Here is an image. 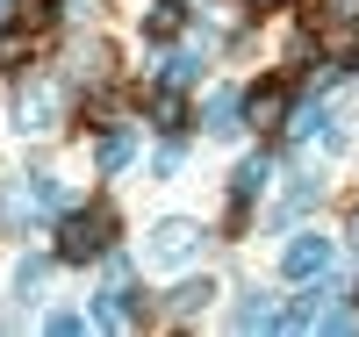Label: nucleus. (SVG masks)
Masks as SVG:
<instances>
[{"instance_id": "obj_12", "label": "nucleus", "mask_w": 359, "mask_h": 337, "mask_svg": "<svg viewBox=\"0 0 359 337\" xmlns=\"http://www.w3.org/2000/svg\"><path fill=\"white\" fill-rule=\"evenodd\" d=\"M172 29H180V8H172V0H158V8L144 15V36H172Z\"/></svg>"}, {"instance_id": "obj_2", "label": "nucleus", "mask_w": 359, "mask_h": 337, "mask_svg": "<svg viewBox=\"0 0 359 337\" xmlns=\"http://www.w3.org/2000/svg\"><path fill=\"white\" fill-rule=\"evenodd\" d=\"M194 252H201V230H194V223H180V216H172V223L151 230V266H187Z\"/></svg>"}, {"instance_id": "obj_9", "label": "nucleus", "mask_w": 359, "mask_h": 337, "mask_svg": "<svg viewBox=\"0 0 359 337\" xmlns=\"http://www.w3.org/2000/svg\"><path fill=\"white\" fill-rule=\"evenodd\" d=\"M50 115H57L50 94H22V130H50Z\"/></svg>"}, {"instance_id": "obj_5", "label": "nucleus", "mask_w": 359, "mask_h": 337, "mask_svg": "<svg viewBox=\"0 0 359 337\" xmlns=\"http://www.w3.org/2000/svg\"><path fill=\"white\" fill-rule=\"evenodd\" d=\"M130 151H137V137H130V130H108V137H101V151H94V165H101V172H123V165H130Z\"/></svg>"}, {"instance_id": "obj_11", "label": "nucleus", "mask_w": 359, "mask_h": 337, "mask_svg": "<svg viewBox=\"0 0 359 337\" xmlns=\"http://www.w3.org/2000/svg\"><path fill=\"white\" fill-rule=\"evenodd\" d=\"M208 294H216V287H208V280H187V287H172V309H180V316H194V309H201Z\"/></svg>"}, {"instance_id": "obj_10", "label": "nucleus", "mask_w": 359, "mask_h": 337, "mask_svg": "<svg viewBox=\"0 0 359 337\" xmlns=\"http://www.w3.org/2000/svg\"><path fill=\"white\" fill-rule=\"evenodd\" d=\"M194 72H201V57H194V50H172V57H165V86H187Z\"/></svg>"}, {"instance_id": "obj_17", "label": "nucleus", "mask_w": 359, "mask_h": 337, "mask_svg": "<svg viewBox=\"0 0 359 337\" xmlns=\"http://www.w3.org/2000/svg\"><path fill=\"white\" fill-rule=\"evenodd\" d=\"M22 50H29V36H0V65H15Z\"/></svg>"}, {"instance_id": "obj_15", "label": "nucleus", "mask_w": 359, "mask_h": 337, "mask_svg": "<svg viewBox=\"0 0 359 337\" xmlns=\"http://www.w3.org/2000/svg\"><path fill=\"white\" fill-rule=\"evenodd\" d=\"M29 287H43V259H22L15 266V294H29Z\"/></svg>"}, {"instance_id": "obj_4", "label": "nucleus", "mask_w": 359, "mask_h": 337, "mask_svg": "<svg viewBox=\"0 0 359 337\" xmlns=\"http://www.w3.org/2000/svg\"><path fill=\"white\" fill-rule=\"evenodd\" d=\"M237 115H245V101H237V94H216V101H208V137H237V130H245V122H237Z\"/></svg>"}, {"instance_id": "obj_6", "label": "nucleus", "mask_w": 359, "mask_h": 337, "mask_svg": "<svg viewBox=\"0 0 359 337\" xmlns=\"http://www.w3.org/2000/svg\"><path fill=\"white\" fill-rule=\"evenodd\" d=\"M273 323H280V309H273L266 294H245V301H237V330H273Z\"/></svg>"}, {"instance_id": "obj_3", "label": "nucleus", "mask_w": 359, "mask_h": 337, "mask_svg": "<svg viewBox=\"0 0 359 337\" xmlns=\"http://www.w3.org/2000/svg\"><path fill=\"white\" fill-rule=\"evenodd\" d=\"M323 266H331V237H316V230L294 237L287 252H280V273H287V280H316Z\"/></svg>"}, {"instance_id": "obj_16", "label": "nucleus", "mask_w": 359, "mask_h": 337, "mask_svg": "<svg viewBox=\"0 0 359 337\" xmlns=\"http://www.w3.org/2000/svg\"><path fill=\"white\" fill-rule=\"evenodd\" d=\"M151 115H158V130H180V101H172V94H158Z\"/></svg>"}, {"instance_id": "obj_8", "label": "nucleus", "mask_w": 359, "mask_h": 337, "mask_svg": "<svg viewBox=\"0 0 359 337\" xmlns=\"http://www.w3.org/2000/svg\"><path fill=\"white\" fill-rule=\"evenodd\" d=\"M266 172H273L266 158H245V165H237V179H230V194H237V201H252V194L266 187Z\"/></svg>"}, {"instance_id": "obj_18", "label": "nucleus", "mask_w": 359, "mask_h": 337, "mask_svg": "<svg viewBox=\"0 0 359 337\" xmlns=\"http://www.w3.org/2000/svg\"><path fill=\"white\" fill-rule=\"evenodd\" d=\"M331 15L338 22H359V0H331Z\"/></svg>"}, {"instance_id": "obj_1", "label": "nucleus", "mask_w": 359, "mask_h": 337, "mask_svg": "<svg viewBox=\"0 0 359 337\" xmlns=\"http://www.w3.org/2000/svg\"><path fill=\"white\" fill-rule=\"evenodd\" d=\"M108 244H115V216H108V208H79V216L57 223V259H72V266L101 259Z\"/></svg>"}, {"instance_id": "obj_19", "label": "nucleus", "mask_w": 359, "mask_h": 337, "mask_svg": "<svg viewBox=\"0 0 359 337\" xmlns=\"http://www.w3.org/2000/svg\"><path fill=\"white\" fill-rule=\"evenodd\" d=\"M0 22H8V0H0Z\"/></svg>"}, {"instance_id": "obj_13", "label": "nucleus", "mask_w": 359, "mask_h": 337, "mask_svg": "<svg viewBox=\"0 0 359 337\" xmlns=\"http://www.w3.org/2000/svg\"><path fill=\"white\" fill-rule=\"evenodd\" d=\"M331 57H338V72L359 65V29H338V36H331Z\"/></svg>"}, {"instance_id": "obj_20", "label": "nucleus", "mask_w": 359, "mask_h": 337, "mask_svg": "<svg viewBox=\"0 0 359 337\" xmlns=\"http://www.w3.org/2000/svg\"><path fill=\"white\" fill-rule=\"evenodd\" d=\"M252 8H273V0H252Z\"/></svg>"}, {"instance_id": "obj_14", "label": "nucleus", "mask_w": 359, "mask_h": 337, "mask_svg": "<svg viewBox=\"0 0 359 337\" xmlns=\"http://www.w3.org/2000/svg\"><path fill=\"white\" fill-rule=\"evenodd\" d=\"M29 201H36V208H57V201H65V187H57L50 172H36V179H29Z\"/></svg>"}, {"instance_id": "obj_7", "label": "nucleus", "mask_w": 359, "mask_h": 337, "mask_svg": "<svg viewBox=\"0 0 359 337\" xmlns=\"http://www.w3.org/2000/svg\"><path fill=\"white\" fill-rule=\"evenodd\" d=\"M280 108H287V101H280V86H259V94L245 101V115L259 122V130H273V122H280Z\"/></svg>"}]
</instances>
